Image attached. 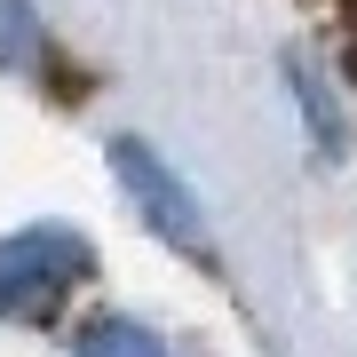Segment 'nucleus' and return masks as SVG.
<instances>
[{
	"mask_svg": "<svg viewBox=\"0 0 357 357\" xmlns=\"http://www.w3.org/2000/svg\"><path fill=\"white\" fill-rule=\"evenodd\" d=\"M88 270H96L88 238L64 230V222H32L16 238H0V318L8 326H40Z\"/></svg>",
	"mask_w": 357,
	"mask_h": 357,
	"instance_id": "obj_1",
	"label": "nucleus"
},
{
	"mask_svg": "<svg viewBox=\"0 0 357 357\" xmlns=\"http://www.w3.org/2000/svg\"><path fill=\"white\" fill-rule=\"evenodd\" d=\"M112 175H119V191L143 206V222H151L167 246H183V255H199V246H206V230H199V191L151 151V143L119 135V143H112Z\"/></svg>",
	"mask_w": 357,
	"mask_h": 357,
	"instance_id": "obj_2",
	"label": "nucleus"
},
{
	"mask_svg": "<svg viewBox=\"0 0 357 357\" xmlns=\"http://www.w3.org/2000/svg\"><path fill=\"white\" fill-rule=\"evenodd\" d=\"M286 79H294V103H302V119H310V143H318L326 159H342V112H333L326 72L310 64V56H286Z\"/></svg>",
	"mask_w": 357,
	"mask_h": 357,
	"instance_id": "obj_3",
	"label": "nucleus"
},
{
	"mask_svg": "<svg viewBox=\"0 0 357 357\" xmlns=\"http://www.w3.org/2000/svg\"><path fill=\"white\" fill-rule=\"evenodd\" d=\"M72 357H175V349H167L151 326H135V318H96Z\"/></svg>",
	"mask_w": 357,
	"mask_h": 357,
	"instance_id": "obj_4",
	"label": "nucleus"
},
{
	"mask_svg": "<svg viewBox=\"0 0 357 357\" xmlns=\"http://www.w3.org/2000/svg\"><path fill=\"white\" fill-rule=\"evenodd\" d=\"M0 64H8V72H32L40 64V24H32L24 0H0Z\"/></svg>",
	"mask_w": 357,
	"mask_h": 357,
	"instance_id": "obj_5",
	"label": "nucleus"
}]
</instances>
